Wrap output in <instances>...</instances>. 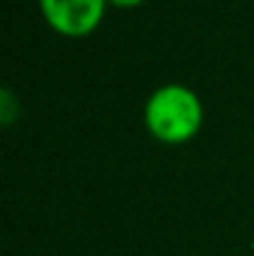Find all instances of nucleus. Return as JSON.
<instances>
[{
	"mask_svg": "<svg viewBox=\"0 0 254 256\" xmlns=\"http://www.w3.org/2000/svg\"><path fill=\"white\" fill-rule=\"evenodd\" d=\"M45 22L65 35V38H85L95 32L107 12V0H38Z\"/></svg>",
	"mask_w": 254,
	"mask_h": 256,
	"instance_id": "obj_2",
	"label": "nucleus"
},
{
	"mask_svg": "<svg viewBox=\"0 0 254 256\" xmlns=\"http://www.w3.org/2000/svg\"><path fill=\"white\" fill-rule=\"evenodd\" d=\"M110 5H115V8H137V5H142L145 0H107Z\"/></svg>",
	"mask_w": 254,
	"mask_h": 256,
	"instance_id": "obj_3",
	"label": "nucleus"
},
{
	"mask_svg": "<svg viewBox=\"0 0 254 256\" xmlns=\"http://www.w3.org/2000/svg\"><path fill=\"white\" fill-rule=\"evenodd\" d=\"M204 107L199 94L187 85L169 82L157 87L145 102V124L150 134L165 144H184L199 130Z\"/></svg>",
	"mask_w": 254,
	"mask_h": 256,
	"instance_id": "obj_1",
	"label": "nucleus"
}]
</instances>
